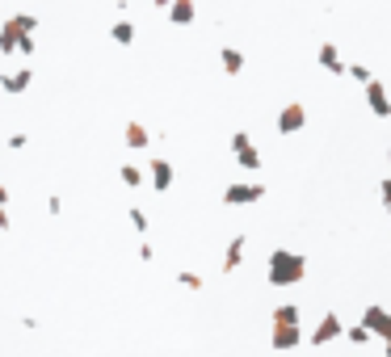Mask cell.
<instances>
[{
	"label": "cell",
	"instance_id": "19",
	"mask_svg": "<svg viewBox=\"0 0 391 357\" xmlns=\"http://www.w3.org/2000/svg\"><path fill=\"white\" fill-rule=\"evenodd\" d=\"M345 76H350V80H358V84H371V80H375L366 63H350V67H345Z\"/></svg>",
	"mask_w": 391,
	"mask_h": 357
},
{
	"label": "cell",
	"instance_id": "28",
	"mask_svg": "<svg viewBox=\"0 0 391 357\" xmlns=\"http://www.w3.org/2000/svg\"><path fill=\"white\" fill-rule=\"evenodd\" d=\"M387 164H391V147H387Z\"/></svg>",
	"mask_w": 391,
	"mask_h": 357
},
{
	"label": "cell",
	"instance_id": "20",
	"mask_svg": "<svg viewBox=\"0 0 391 357\" xmlns=\"http://www.w3.org/2000/svg\"><path fill=\"white\" fill-rule=\"evenodd\" d=\"M345 337H350V345H371V332H366L362 324H354V328H345Z\"/></svg>",
	"mask_w": 391,
	"mask_h": 357
},
{
	"label": "cell",
	"instance_id": "1",
	"mask_svg": "<svg viewBox=\"0 0 391 357\" xmlns=\"http://www.w3.org/2000/svg\"><path fill=\"white\" fill-rule=\"evenodd\" d=\"M303 274H307V261L299 252H291V248H274L270 252V265H265L270 286H299Z\"/></svg>",
	"mask_w": 391,
	"mask_h": 357
},
{
	"label": "cell",
	"instance_id": "22",
	"mask_svg": "<svg viewBox=\"0 0 391 357\" xmlns=\"http://www.w3.org/2000/svg\"><path fill=\"white\" fill-rule=\"evenodd\" d=\"M177 282L190 286V290H202V278H198V274H177Z\"/></svg>",
	"mask_w": 391,
	"mask_h": 357
},
{
	"label": "cell",
	"instance_id": "14",
	"mask_svg": "<svg viewBox=\"0 0 391 357\" xmlns=\"http://www.w3.org/2000/svg\"><path fill=\"white\" fill-rule=\"evenodd\" d=\"M223 72H227V76H240V72H244V55H240L236 46H223Z\"/></svg>",
	"mask_w": 391,
	"mask_h": 357
},
{
	"label": "cell",
	"instance_id": "15",
	"mask_svg": "<svg viewBox=\"0 0 391 357\" xmlns=\"http://www.w3.org/2000/svg\"><path fill=\"white\" fill-rule=\"evenodd\" d=\"M29 80H34V72H25V67H21L17 76H4V80H0V88H4V93H25V84H29Z\"/></svg>",
	"mask_w": 391,
	"mask_h": 357
},
{
	"label": "cell",
	"instance_id": "5",
	"mask_svg": "<svg viewBox=\"0 0 391 357\" xmlns=\"http://www.w3.org/2000/svg\"><path fill=\"white\" fill-rule=\"evenodd\" d=\"M232 151H236V164H240V168H261V151L253 147V139H248L244 130L232 135Z\"/></svg>",
	"mask_w": 391,
	"mask_h": 357
},
{
	"label": "cell",
	"instance_id": "29",
	"mask_svg": "<svg viewBox=\"0 0 391 357\" xmlns=\"http://www.w3.org/2000/svg\"><path fill=\"white\" fill-rule=\"evenodd\" d=\"M387 210H391V206H387Z\"/></svg>",
	"mask_w": 391,
	"mask_h": 357
},
{
	"label": "cell",
	"instance_id": "11",
	"mask_svg": "<svg viewBox=\"0 0 391 357\" xmlns=\"http://www.w3.org/2000/svg\"><path fill=\"white\" fill-rule=\"evenodd\" d=\"M244 248H248V236H232V244H227V257H223V269L232 274V269H240V261H244Z\"/></svg>",
	"mask_w": 391,
	"mask_h": 357
},
{
	"label": "cell",
	"instance_id": "21",
	"mask_svg": "<svg viewBox=\"0 0 391 357\" xmlns=\"http://www.w3.org/2000/svg\"><path fill=\"white\" fill-rule=\"evenodd\" d=\"M122 181H126V185H143V173H139L135 164H122Z\"/></svg>",
	"mask_w": 391,
	"mask_h": 357
},
{
	"label": "cell",
	"instance_id": "24",
	"mask_svg": "<svg viewBox=\"0 0 391 357\" xmlns=\"http://www.w3.org/2000/svg\"><path fill=\"white\" fill-rule=\"evenodd\" d=\"M379 194H383V202H387V206H391V177H387V181H383V185H379Z\"/></svg>",
	"mask_w": 391,
	"mask_h": 357
},
{
	"label": "cell",
	"instance_id": "8",
	"mask_svg": "<svg viewBox=\"0 0 391 357\" xmlns=\"http://www.w3.org/2000/svg\"><path fill=\"white\" fill-rule=\"evenodd\" d=\"M147 173H152V189H156V194H164V189L173 185V164H168L164 156H152V160H147Z\"/></svg>",
	"mask_w": 391,
	"mask_h": 357
},
{
	"label": "cell",
	"instance_id": "9",
	"mask_svg": "<svg viewBox=\"0 0 391 357\" xmlns=\"http://www.w3.org/2000/svg\"><path fill=\"white\" fill-rule=\"evenodd\" d=\"M274 349H295V345H303V328L299 324H274Z\"/></svg>",
	"mask_w": 391,
	"mask_h": 357
},
{
	"label": "cell",
	"instance_id": "4",
	"mask_svg": "<svg viewBox=\"0 0 391 357\" xmlns=\"http://www.w3.org/2000/svg\"><path fill=\"white\" fill-rule=\"evenodd\" d=\"M303 126H307V109H303L299 101L282 105V114H278V135H299Z\"/></svg>",
	"mask_w": 391,
	"mask_h": 357
},
{
	"label": "cell",
	"instance_id": "2",
	"mask_svg": "<svg viewBox=\"0 0 391 357\" xmlns=\"http://www.w3.org/2000/svg\"><path fill=\"white\" fill-rule=\"evenodd\" d=\"M362 328L387 345V341H391V311H387V307H379V303H371V307L362 311Z\"/></svg>",
	"mask_w": 391,
	"mask_h": 357
},
{
	"label": "cell",
	"instance_id": "10",
	"mask_svg": "<svg viewBox=\"0 0 391 357\" xmlns=\"http://www.w3.org/2000/svg\"><path fill=\"white\" fill-rule=\"evenodd\" d=\"M320 67L333 72V76H345V63H341V50L333 42H320Z\"/></svg>",
	"mask_w": 391,
	"mask_h": 357
},
{
	"label": "cell",
	"instance_id": "27",
	"mask_svg": "<svg viewBox=\"0 0 391 357\" xmlns=\"http://www.w3.org/2000/svg\"><path fill=\"white\" fill-rule=\"evenodd\" d=\"M383 357H391V341H387V345H383Z\"/></svg>",
	"mask_w": 391,
	"mask_h": 357
},
{
	"label": "cell",
	"instance_id": "16",
	"mask_svg": "<svg viewBox=\"0 0 391 357\" xmlns=\"http://www.w3.org/2000/svg\"><path fill=\"white\" fill-rule=\"evenodd\" d=\"M126 147H135V151H139V147H147V130H143L139 122H131V126H126Z\"/></svg>",
	"mask_w": 391,
	"mask_h": 357
},
{
	"label": "cell",
	"instance_id": "17",
	"mask_svg": "<svg viewBox=\"0 0 391 357\" xmlns=\"http://www.w3.org/2000/svg\"><path fill=\"white\" fill-rule=\"evenodd\" d=\"M274 324H299V307H295V303L274 307Z\"/></svg>",
	"mask_w": 391,
	"mask_h": 357
},
{
	"label": "cell",
	"instance_id": "7",
	"mask_svg": "<svg viewBox=\"0 0 391 357\" xmlns=\"http://www.w3.org/2000/svg\"><path fill=\"white\" fill-rule=\"evenodd\" d=\"M337 337H345V324H341V316H337V311H329V316L320 320V328L312 332V345H333Z\"/></svg>",
	"mask_w": 391,
	"mask_h": 357
},
{
	"label": "cell",
	"instance_id": "26",
	"mask_svg": "<svg viewBox=\"0 0 391 357\" xmlns=\"http://www.w3.org/2000/svg\"><path fill=\"white\" fill-rule=\"evenodd\" d=\"M4 202H8V189H4V185H0V206H4Z\"/></svg>",
	"mask_w": 391,
	"mask_h": 357
},
{
	"label": "cell",
	"instance_id": "12",
	"mask_svg": "<svg viewBox=\"0 0 391 357\" xmlns=\"http://www.w3.org/2000/svg\"><path fill=\"white\" fill-rule=\"evenodd\" d=\"M194 13H198V8H194V0H173V4H168L173 25H190V21H194Z\"/></svg>",
	"mask_w": 391,
	"mask_h": 357
},
{
	"label": "cell",
	"instance_id": "3",
	"mask_svg": "<svg viewBox=\"0 0 391 357\" xmlns=\"http://www.w3.org/2000/svg\"><path fill=\"white\" fill-rule=\"evenodd\" d=\"M261 198H265V185H257V181H244V185H227L223 189V206H253Z\"/></svg>",
	"mask_w": 391,
	"mask_h": 357
},
{
	"label": "cell",
	"instance_id": "6",
	"mask_svg": "<svg viewBox=\"0 0 391 357\" xmlns=\"http://www.w3.org/2000/svg\"><path fill=\"white\" fill-rule=\"evenodd\" d=\"M362 88H366V105H371V114H375V118H391V93H387V84L371 80V84H362Z\"/></svg>",
	"mask_w": 391,
	"mask_h": 357
},
{
	"label": "cell",
	"instance_id": "18",
	"mask_svg": "<svg viewBox=\"0 0 391 357\" xmlns=\"http://www.w3.org/2000/svg\"><path fill=\"white\" fill-rule=\"evenodd\" d=\"M110 38H114V42H131V38H135V25H131V21H114V25H110Z\"/></svg>",
	"mask_w": 391,
	"mask_h": 357
},
{
	"label": "cell",
	"instance_id": "23",
	"mask_svg": "<svg viewBox=\"0 0 391 357\" xmlns=\"http://www.w3.org/2000/svg\"><path fill=\"white\" fill-rule=\"evenodd\" d=\"M131 223H135V231H147V215H143V210H139V206H135V210H131Z\"/></svg>",
	"mask_w": 391,
	"mask_h": 357
},
{
	"label": "cell",
	"instance_id": "25",
	"mask_svg": "<svg viewBox=\"0 0 391 357\" xmlns=\"http://www.w3.org/2000/svg\"><path fill=\"white\" fill-rule=\"evenodd\" d=\"M0 227H8V215H4V206H0Z\"/></svg>",
	"mask_w": 391,
	"mask_h": 357
},
{
	"label": "cell",
	"instance_id": "13",
	"mask_svg": "<svg viewBox=\"0 0 391 357\" xmlns=\"http://www.w3.org/2000/svg\"><path fill=\"white\" fill-rule=\"evenodd\" d=\"M21 29L13 25V21H4V29H0V55H13V46H21Z\"/></svg>",
	"mask_w": 391,
	"mask_h": 357
}]
</instances>
